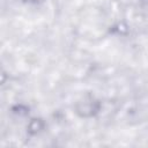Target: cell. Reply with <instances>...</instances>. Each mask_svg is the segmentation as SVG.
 <instances>
[{
  "mask_svg": "<svg viewBox=\"0 0 148 148\" xmlns=\"http://www.w3.org/2000/svg\"><path fill=\"white\" fill-rule=\"evenodd\" d=\"M43 121L40 120V119H37V118H35V119H32L30 123H29V125H28V131H29V133H31V134H35V133H37V132H39L42 128H43Z\"/></svg>",
  "mask_w": 148,
  "mask_h": 148,
  "instance_id": "6da1fadb",
  "label": "cell"
},
{
  "mask_svg": "<svg viewBox=\"0 0 148 148\" xmlns=\"http://www.w3.org/2000/svg\"><path fill=\"white\" fill-rule=\"evenodd\" d=\"M31 1H35V2H37V1H43V0H31Z\"/></svg>",
  "mask_w": 148,
  "mask_h": 148,
  "instance_id": "7a4b0ae2",
  "label": "cell"
}]
</instances>
